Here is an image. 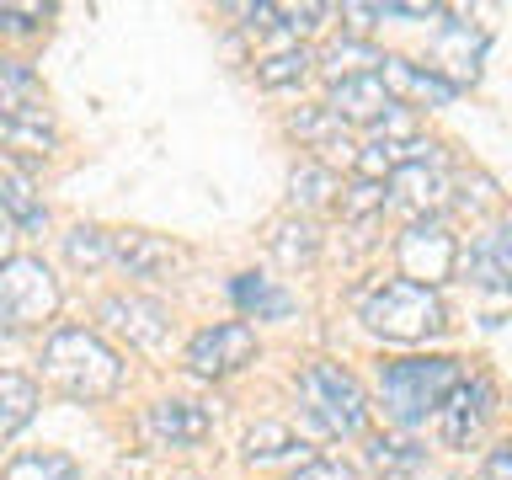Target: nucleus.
Here are the masks:
<instances>
[{
    "instance_id": "obj_13",
    "label": "nucleus",
    "mask_w": 512,
    "mask_h": 480,
    "mask_svg": "<svg viewBox=\"0 0 512 480\" xmlns=\"http://www.w3.org/2000/svg\"><path fill=\"white\" fill-rule=\"evenodd\" d=\"M22 118H48L43 86L22 59H0V123H22Z\"/></svg>"
},
{
    "instance_id": "obj_26",
    "label": "nucleus",
    "mask_w": 512,
    "mask_h": 480,
    "mask_svg": "<svg viewBox=\"0 0 512 480\" xmlns=\"http://www.w3.org/2000/svg\"><path fill=\"white\" fill-rule=\"evenodd\" d=\"M368 64H384V54H379V48H368V43H358V38H347V43H331V48H326L331 86H336V80H352V75H374Z\"/></svg>"
},
{
    "instance_id": "obj_34",
    "label": "nucleus",
    "mask_w": 512,
    "mask_h": 480,
    "mask_svg": "<svg viewBox=\"0 0 512 480\" xmlns=\"http://www.w3.org/2000/svg\"><path fill=\"white\" fill-rule=\"evenodd\" d=\"M486 480H512V443L491 448V459H486Z\"/></svg>"
},
{
    "instance_id": "obj_2",
    "label": "nucleus",
    "mask_w": 512,
    "mask_h": 480,
    "mask_svg": "<svg viewBox=\"0 0 512 480\" xmlns=\"http://www.w3.org/2000/svg\"><path fill=\"white\" fill-rule=\"evenodd\" d=\"M459 363L454 358H400V363H379V411L395 427H416L427 416L443 411V400L459 384Z\"/></svg>"
},
{
    "instance_id": "obj_10",
    "label": "nucleus",
    "mask_w": 512,
    "mask_h": 480,
    "mask_svg": "<svg viewBox=\"0 0 512 480\" xmlns=\"http://www.w3.org/2000/svg\"><path fill=\"white\" fill-rule=\"evenodd\" d=\"M144 432L160 448H192L208 438V411L198 400H160V406L144 411Z\"/></svg>"
},
{
    "instance_id": "obj_20",
    "label": "nucleus",
    "mask_w": 512,
    "mask_h": 480,
    "mask_svg": "<svg viewBox=\"0 0 512 480\" xmlns=\"http://www.w3.org/2000/svg\"><path fill=\"white\" fill-rule=\"evenodd\" d=\"M230 294H235V304H240V310H246V315H256V320H283V315H294V299H288L278 283L256 278V272H240Z\"/></svg>"
},
{
    "instance_id": "obj_25",
    "label": "nucleus",
    "mask_w": 512,
    "mask_h": 480,
    "mask_svg": "<svg viewBox=\"0 0 512 480\" xmlns=\"http://www.w3.org/2000/svg\"><path fill=\"white\" fill-rule=\"evenodd\" d=\"M368 459H374V470H379L384 480H406V475H416V470L427 464V454H422L416 443H395V438H374Z\"/></svg>"
},
{
    "instance_id": "obj_18",
    "label": "nucleus",
    "mask_w": 512,
    "mask_h": 480,
    "mask_svg": "<svg viewBox=\"0 0 512 480\" xmlns=\"http://www.w3.org/2000/svg\"><path fill=\"white\" fill-rule=\"evenodd\" d=\"M342 182H336L331 166H320V160H304V166L288 176V203L304 208V214H315V208H331Z\"/></svg>"
},
{
    "instance_id": "obj_16",
    "label": "nucleus",
    "mask_w": 512,
    "mask_h": 480,
    "mask_svg": "<svg viewBox=\"0 0 512 480\" xmlns=\"http://www.w3.org/2000/svg\"><path fill=\"white\" fill-rule=\"evenodd\" d=\"M470 272H475L480 288H512V224L491 230V235L470 251Z\"/></svg>"
},
{
    "instance_id": "obj_22",
    "label": "nucleus",
    "mask_w": 512,
    "mask_h": 480,
    "mask_svg": "<svg viewBox=\"0 0 512 480\" xmlns=\"http://www.w3.org/2000/svg\"><path fill=\"white\" fill-rule=\"evenodd\" d=\"M315 251H320V235H315L310 219H288L272 230V256H278L283 267H310Z\"/></svg>"
},
{
    "instance_id": "obj_29",
    "label": "nucleus",
    "mask_w": 512,
    "mask_h": 480,
    "mask_svg": "<svg viewBox=\"0 0 512 480\" xmlns=\"http://www.w3.org/2000/svg\"><path fill=\"white\" fill-rule=\"evenodd\" d=\"M288 448H294V432H288L283 422H262V427H251L246 432V459H283Z\"/></svg>"
},
{
    "instance_id": "obj_8",
    "label": "nucleus",
    "mask_w": 512,
    "mask_h": 480,
    "mask_svg": "<svg viewBox=\"0 0 512 480\" xmlns=\"http://www.w3.org/2000/svg\"><path fill=\"white\" fill-rule=\"evenodd\" d=\"M438 422H443V443L448 448H470L480 438V427L491 422V384L480 379V374L475 379H459L454 395L443 400Z\"/></svg>"
},
{
    "instance_id": "obj_4",
    "label": "nucleus",
    "mask_w": 512,
    "mask_h": 480,
    "mask_svg": "<svg viewBox=\"0 0 512 480\" xmlns=\"http://www.w3.org/2000/svg\"><path fill=\"white\" fill-rule=\"evenodd\" d=\"M59 310V278L43 256H11L0 267V331H38Z\"/></svg>"
},
{
    "instance_id": "obj_35",
    "label": "nucleus",
    "mask_w": 512,
    "mask_h": 480,
    "mask_svg": "<svg viewBox=\"0 0 512 480\" xmlns=\"http://www.w3.org/2000/svg\"><path fill=\"white\" fill-rule=\"evenodd\" d=\"M6 262H11V230L0 224V267H6Z\"/></svg>"
},
{
    "instance_id": "obj_5",
    "label": "nucleus",
    "mask_w": 512,
    "mask_h": 480,
    "mask_svg": "<svg viewBox=\"0 0 512 480\" xmlns=\"http://www.w3.org/2000/svg\"><path fill=\"white\" fill-rule=\"evenodd\" d=\"M299 395H304V406H310L315 422L326 432H336V438H352V432H363V422H368V400H363L358 379H352L347 368L310 363L299 374Z\"/></svg>"
},
{
    "instance_id": "obj_32",
    "label": "nucleus",
    "mask_w": 512,
    "mask_h": 480,
    "mask_svg": "<svg viewBox=\"0 0 512 480\" xmlns=\"http://www.w3.org/2000/svg\"><path fill=\"white\" fill-rule=\"evenodd\" d=\"M272 16H283V27H288V32H310L320 16H326V6L304 0V6H272Z\"/></svg>"
},
{
    "instance_id": "obj_36",
    "label": "nucleus",
    "mask_w": 512,
    "mask_h": 480,
    "mask_svg": "<svg viewBox=\"0 0 512 480\" xmlns=\"http://www.w3.org/2000/svg\"><path fill=\"white\" fill-rule=\"evenodd\" d=\"M176 480H198V475H176Z\"/></svg>"
},
{
    "instance_id": "obj_17",
    "label": "nucleus",
    "mask_w": 512,
    "mask_h": 480,
    "mask_svg": "<svg viewBox=\"0 0 512 480\" xmlns=\"http://www.w3.org/2000/svg\"><path fill=\"white\" fill-rule=\"evenodd\" d=\"M32 416H38V384L16 368H0V438L22 432Z\"/></svg>"
},
{
    "instance_id": "obj_19",
    "label": "nucleus",
    "mask_w": 512,
    "mask_h": 480,
    "mask_svg": "<svg viewBox=\"0 0 512 480\" xmlns=\"http://www.w3.org/2000/svg\"><path fill=\"white\" fill-rule=\"evenodd\" d=\"M390 182H395V203H406V208H416V214H427V219H432V208H438V198H443L438 160H422V166L395 171Z\"/></svg>"
},
{
    "instance_id": "obj_21",
    "label": "nucleus",
    "mask_w": 512,
    "mask_h": 480,
    "mask_svg": "<svg viewBox=\"0 0 512 480\" xmlns=\"http://www.w3.org/2000/svg\"><path fill=\"white\" fill-rule=\"evenodd\" d=\"M294 134L310 144V150H352L347 144V123L342 118H331V107H299L294 112Z\"/></svg>"
},
{
    "instance_id": "obj_33",
    "label": "nucleus",
    "mask_w": 512,
    "mask_h": 480,
    "mask_svg": "<svg viewBox=\"0 0 512 480\" xmlns=\"http://www.w3.org/2000/svg\"><path fill=\"white\" fill-rule=\"evenodd\" d=\"M38 22H48V6H0V27L6 32H32Z\"/></svg>"
},
{
    "instance_id": "obj_15",
    "label": "nucleus",
    "mask_w": 512,
    "mask_h": 480,
    "mask_svg": "<svg viewBox=\"0 0 512 480\" xmlns=\"http://www.w3.org/2000/svg\"><path fill=\"white\" fill-rule=\"evenodd\" d=\"M112 256H118V262L134 272V278H160V272L176 267V251H171L160 235H144V230L112 235Z\"/></svg>"
},
{
    "instance_id": "obj_23",
    "label": "nucleus",
    "mask_w": 512,
    "mask_h": 480,
    "mask_svg": "<svg viewBox=\"0 0 512 480\" xmlns=\"http://www.w3.org/2000/svg\"><path fill=\"white\" fill-rule=\"evenodd\" d=\"M0 480H80V470H75L70 454H54V448H43V454H16Z\"/></svg>"
},
{
    "instance_id": "obj_3",
    "label": "nucleus",
    "mask_w": 512,
    "mask_h": 480,
    "mask_svg": "<svg viewBox=\"0 0 512 480\" xmlns=\"http://www.w3.org/2000/svg\"><path fill=\"white\" fill-rule=\"evenodd\" d=\"M363 320H368V331L384 336V342H422V336L443 331V299H438V288L390 278L384 288H374V294L363 299Z\"/></svg>"
},
{
    "instance_id": "obj_27",
    "label": "nucleus",
    "mask_w": 512,
    "mask_h": 480,
    "mask_svg": "<svg viewBox=\"0 0 512 480\" xmlns=\"http://www.w3.org/2000/svg\"><path fill=\"white\" fill-rule=\"evenodd\" d=\"M0 208H6V214L22 224V230H38V224L48 219L43 203L32 198V187L22 182V176H0Z\"/></svg>"
},
{
    "instance_id": "obj_7",
    "label": "nucleus",
    "mask_w": 512,
    "mask_h": 480,
    "mask_svg": "<svg viewBox=\"0 0 512 480\" xmlns=\"http://www.w3.org/2000/svg\"><path fill=\"white\" fill-rule=\"evenodd\" d=\"M256 358V331L246 320H224V326H208L187 342V368L198 379H224V374H240Z\"/></svg>"
},
{
    "instance_id": "obj_31",
    "label": "nucleus",
    "mask_w": 512,
    "mask_h": 480,
    "mask_svg": "<svg viewBox=\"0 0 512 480\" xmlns=\"http://www.w3.org/2000/svg\"><path fill=\"white\" fill-rule=\"evenodd\" d=\"M294 480H358V470L352 464H342V459H326V454H310L299 464V475Z\"/></svg>"
},
{
    "instance_id": "obj_24",
    "label": "nucleus",
    "mask_w": 512,
    "mask_h": 480,
    "mask_svg": "<svg viewBox=\"0 0 512 480\" xmlns=\"http://www.w3.org/2000/svg\"><path fill=\"white\" fill-rule=\"evenodd\" d=\"M310 64H315V54L294 43V48H278V54H267L262 64H256V80H262L267 91H278V86H294V80L310 75Z\"/></svg>"
},
{
    "instance_id": "obj_1",
    "label": "nucleus",
    "mask_w": 512,
    "mask_h": 480,
    "mask_svg": "<svg viewBox=\"0 0 512 480\" xmlns=\"http://www.w3.org/2000/svg\"><path fill=\"white\" fill-rule=\"evenodd\" d=\"M43 374L54 379L70 400H107L123 384V363L96 331L59 326L43 347Z\"/></svg>"
},
{
    "instance_id": "obj_9",
    "label": "nucleus",
    "mask_w": 512,
    "mask_h": 480,
    "mask_svg": "<svg viewBox=\"0 0 512 480\" xmlns=\"http://www.w3.org/2000/svg\"><path fill=\"white\" fill-rule=\"evenodd\" d=\"M379 80H384V91H390V102H406V107H448L459 91L448 75L422 70V64H411V59H384Z\"/></svg>"
},
{
    "instance_id": "obj_14",
    "label": "nucleus",
    "mask_w": 512,
    "mask_h": 480,
    "mask_svg": "<svg viewBox=\"0 0 512 480\" xmlns=\"http://www.w3.org/2000/svg\"><path fill=\"white\" fill-rule=\"evenodd\" d=\"M480 48H486V38H480L470 22H448V27L438 32V43H432V59H438V64H427V70H438V75L454 70V86H470Z\"/></svg>"
},
{
    "instance_id": "obj_30",
    "label": "nucleus",
    "mask_w": 512,
    "mask_h": 480,
    "mask_svg": "<svg viewBox=\"0 0 512 480\" xmlns=\"http://www.w3.org/2000/svg\"><path fill=\"white\" fill-rule=\"evenodd\" d=\"M379 208H384V182H363V176H358V182L342 192V214H347V219L379 214Z\"/></svg>"
},
{
    "instance_id": "obj_6",
    "label": "nucleus",
    "mask_w": 512,
    "mask_h": 480,
    "mask_svg": "<svg viewBox=\"0 0 512 480\" xmlns=\"http://www.w3.org/2000/svg\"><path fill=\"white\" fill-rule=\"evenodd\" d=\"M395 262H400V278H406V283L438 288L448 272H454L459 246H454V235H448L443 219H416L395 240Z\"/></svg>"
},
{
    "instance_id": "obj_28",
    "label": "nucleus",
    "mask_w": 512,
    "mask_h": 480,
    "mask_svg": "<svg viewBox=\"0 0 512 480\" xmlns=\"http://www.w3.org/2000/svg\"><path fill=\"white\" fill-rule=\"evenodd\" d=\"M64 256H70L75 267H102L112 256V235H102L96 224H75V230L64 235Z\"/></svg>"
},
{
    "instance_id": "obj_12",
    "label": "nucleus",
    "mask_w": 512,
    "mask_h": 480,
    "mask_svg": "<svg viewBox=\"0 0 512 480\" xmlns=\"http://www.w3.org/2000/svg\"><path fill=\"white\" fill-rule=\"evenodd\" d=\"M390 107L395 102L379 75H352V80H336L331 86V118H342V123H379Z\"/></svg>"
},
{
    "instance_id": "obj_11",
    "label": "nucleus",
    "mask_w": 512,
    "mask_h": 480,
    "mask_svg": "<svg viewBox=\"0 0 512 480\" xmlns=\"http://www.w3.org/2000/svg\"><path fill=\"white\" fill-rule=\"evenodd\" d=\"M102 320H112L134 347H160L171 336V315H166V304H155V299H102Z\"/></svg>"
}]
</instances>
